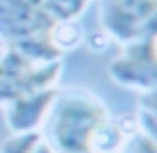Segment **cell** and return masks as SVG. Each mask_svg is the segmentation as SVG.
I'll list each match as a JSON object with an SVG mask.
<instances>
[{
  "mask_svg": "<svg viewBox=\"0 0 157 153\" xmlns=\"http://www.w3.org/2000/svg\"><path fill=\"white\" fill-rule=\"evenodd\" d=\"M109 117V109L100 96L84 86L58 88L42 137L54 153L90 151L94 131Z\"/></svg>",
  "mask_w": 157,
  "mask_h": 153,
  "instance_id": "cell-1",
  "label": "cell"
},
{
  "mask_svg": "<svg viewBox=\"0 0 157 153\" xmlns=\"http://www.w3.org/2000/svg\"><path fill=\"white\" fill-rule=\"evenodd\" d=\"M78 153H92V151H78Z\"/></svg>",
  "mask_w": 157,
  "mask_h": 153,
  "instance_id": "cell-15",
  "label": "cell"
},
{
  "mask_svg": "<svg viewBox=\"0 0 157 153\" xmlns=\"http://www.w3.org/2000/svg\"><path fill=\"white\" fill-rule=\"evenodd\" d=\"M56 18L46 0H0V38L8 44L32 36H48Z\"/></svg>",
  "mask_w": 157,
  "mask_h": 153,
  "instance_id": "cell-5",
  "label": "cell"
},
{
  "mask_svg": "<svg viewBox=\"0 0 157 153\" xmlns=\"http://www.w3.org/2000/svg\"><path fill=\"white\" fill-rule=\"evenodd\" d=\"M42 131L30 133H12L0 145V153H34V149L42 141Z\"/></svg>",
  "mask_w": 157,
  "mask_h": 153,
  "instance_id": "cell-11",
  "label": "cell"
},
{
  "mask_svg": "<svg viewBox=\"0 0 157 153\" xmlns=\"http://www.w3.org/2000/svg\"><path fill=\"white\" fill-rule=\"evenodd\" d=\"M100 30L121 46L157 34V0H98Z\"/></svg>",
  "mask_w": 157,
  "mask_h": 153,
  "instance_id": "cell-2",
  "label": "cell"
},
{
  "mask_svg": "<svg viewBox=\"0 0 157 153\" xmlns=\"http://www.w3.org/2000/svg\"><path fill=\"white\" fill-rule=\"evenodd\" d=\"M111 82L123 90L147 94L157 88V40L155 36L121 46L107 68Z\"/></svg>",
  "mask_w": 157,
  "mask_h": 153,
  "instance_id": "cell-4",
  "label": "cell"
},
{
  "mask_svg": "<svg viewBox=\"0 0 157 153\" xmlns=\"http://www.w3.org/2000/svg\"><path fill=\"white\" fill-rule=\"evenodd\" d=\"M16 52H20L26 60L34 62V64H50V62L62 60V54L56 46L52 44L50 36H32V38H24L18 42L10 44Z\"/></svg>",
  "mask_w": 157,
  "mask_h": 153,
  "instance_id": "cell-7",
  "label": "cell"
},
{
  "mask_svg": "<svg viewBox=\"0 0 157 153\" xmlns=\"http://www.w3.org/2000/svg\"><path fill=\"white\" fill-rule=\"evenodd\" d=\"M135 123H137V131L155 137L157 135V103H155V92L141 94L137 111H135Z\"/></svg>",
  "mask_w": 157,
  "mask_h": 153,
  "instance_id": "cell-10",
  "label": "cell"
},
{
  "mask_svg": "<svg viewBox=\"0 0 157 153\" xmlns=\"http://www.w3.org/2000/svg\"><path fill=\"white\" fill-rule=\"evenodd\" d=\"M125 135L115 123V117H105L94 131L92 141H90V151L92 153H117L119 147L125 141Z\"/></svg>",
  "mask_w": 157,
  "mask_h": 153,
  "instance_id": "cell-8",
  "label": "cell"
},
{
  "mask_svg": "<svg viewBox=\"0 0 157 153\" xmlns=\"http://www.w3.org/2000/svg\"><path fill=\"white\" fill-rule=\"evenodd\" d=\"M84 42H88V46H90V50H92V52L100 54V52H105L107 50V46H109L111 40L107 38L101 30H98V32H94V34H90L88 38H84Z\"/></svg>",
  "mask_w": 157,
  "mask_h": 153,
  "instance_id": "cell-13",
  "label": "cell"
},
{
  "mask_svg": "<svg viewBox=\"0 0 157 153\" xmlns=\"http://www.w3.org/2000/svg\"><path fill=\"white\" fill-rule=\"evenodd\" d=\"M52 44L58 48L62 54L76 50L80 44H84L86 32L84 26L80 24V20H60L52 26V30L48 32Z\"/></svg>",
  "mask_w": 157,
  "mask_h": 153,
  "instance_id": "cell-9",
  "label": "cell"
},
{
  "mask_svg": "<svg viewBox=\"0 0 157 153\" xmlns=\"http://www.w3.org/2000/svg\"><path fill=\"white\" fill-rule=\"evenodd\" d=\"M58 88L38 90L14 98L4 105V121L10 133H30L42 131L46 117L50 113Z\"/></svg>",
  "mask_w": 157,
  "mask_h": 153,
  "instance_id": "cell-6",
  "label": "cell"
},
{
  "mask_svg": "<svg viewBox=\"0 0 157 153\" xmlns=\"http://www.w3.org/2000/svg\"><path fill=\"white\" fill-rule=\"evenodd\" d=\"M60 74L62 60L34 64L8 44L6 54L0 58V105H6L24 94L56 88Z\"/></svg>",
  "mask_w": 157,
  "mask_h": 153,
  "instance_id": "cell-3",
  "label": "cell"
},
{
  "mask_svg": "<svg viewBox=\"0 0 157 153\" xmlns=\"http://www.w3.org/2000/svg\"><path fill=\"white\" fill-rule=\"evenodd\" d=\"M34 153H54V149H52V147H50V145H48V143L42 139V141H40V145L34 149Z\"/></svg>",
  "mask_w": 157,
  "mask_h": 153,
  "instance_id": "cell-14",
  "label": "cell"
},
{
  "mask_svg": "<svg viewBox=\"0 0 157 153\" xmlns=\"http://www.w3.org/2000/svg\"><path fill=\"white\" fill-rule=\"evenodd\" d=\"M117 153H157V141L155 137H149V135L137 131L123 141Z\"/></svg>",
  "mask_w": 157,
  "mask_h": 153,
  "instance_id": "cell-12",
  "label": "cell"
}]
</instances>
